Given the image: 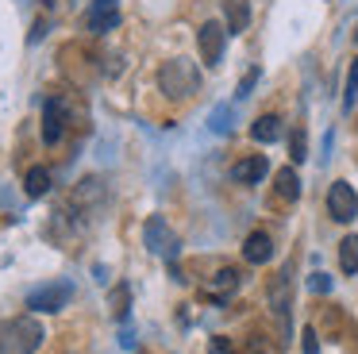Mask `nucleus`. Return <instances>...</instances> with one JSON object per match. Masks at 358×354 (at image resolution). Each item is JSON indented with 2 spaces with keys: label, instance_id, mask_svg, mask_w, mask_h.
Returning <instances> with one entry per match:
<instances>
[{
  "label": "nucleus",
  "instance_id": "nucleus-17",
  "mask_svg": "<svg viewBox=\"0 0 358 354\" xmlns=\"http://www.w3.org/2000/svg\"><path fill=\"white\" fill-rule=\"evenodd\" d=\"M339 269L343 274H358V235H347L339 243Z\"/></svg>",
  "mask_w": 358,
  "mask_h": 354
},
{
  "label": "nucleus",
  "instance_id": "nucleus-19",
  "mask_svg": "<svg viewBox=\"0 0 358 354\" xmlns=\"http://www.w3.org/2000/svg\"><path fill=\"white\" fill-rule=\"evenodd\" d=\"M355 100H358V58L350 62V69H347V85H343V112H350Z\"/></svg>",
  "mask_w": 358,
  "mask_h": 354
},
{
  "label": "nucleus",
  "instance_id": "nucleus-24",
  "mask_svg": "<svg viewBox=\"0 0 358 354\" xmlns=\"http://www.w3.org/2000/svg\"><path fill=\"white\" fill-rule=\"evenodd\" d=\"M258 77H262V73H258V69H247V77H243V81H239V92H235V97H250V89H255V85H258Z\"/></svg>",
  "mask_w": 358,
  "mask_h": 354
},
{
  "label": "nucleus",
  "instance_id": "nucleus-4",
  "mask_svg": "<svg viewBox=\"0 0 358 354\" xmlns=\"http://www.w3.org/2000/svg\"><path fill=\"white\" fill-rule=\"evenodd\" d=\"M70 300H73L70 281H50V285H39V289L27 292V308L31 312H62Z\"/></svg>",
  "mask_w": 358,
  "mask_h": 354
},
{
  "label": "nucleus",
  "instance_id": "nucleus-6",
  "mask_svg": "<svg viewBox=\"0 0 358 354\" xmlns=\"http://www.w3.org/2000/svg\"><path fill=\"white\" fill-rule=\"evenodd\" d=\"M327 215L335 223H350L358 215V192L347 181H331V189H327Z\"/></svg>",
  "mask_w": 358,
  "mask_h": 354
},
{
  "label": "nucleus",
  "instance_id": "nucleus-11",
  "mask_svg": "<svg viewBox=\"0 0 358 354\" xmlns=\"http://www.w3.org/2000/svg\"><path fill=\"white\" fill-rule=\"evenodd\" d=\"M239 285H243V274H239L235 266H224V269H220V274L208 281L204 297H208V300H216V304H224V300H227V292H235Z\"/></svg>",
  "mask_w": 358,
  "mask_h": 354
},
{
  "label": "nucleus",
  "instance_id": "nucleus-14",
  "mask_svg": "<svg viewBox=\"0 0 358 354\" xmlns=\"http://www.w3.org/2000/svg\"><path fill=\"white\" fill-rule=\"evenodd\" d=\"M224 15H227V35H243L250 27V4L247 0H224Z\"/></svg>",
  "mask_w": 358,
  "mask_h": 354
},
{
  "label": "nucleus",
  "instance_id": "nucleus-2",
  "mask_svg": "<svg viewBox=\"0 0 358 354\" xmlns=\"http://www.w3.org/2000/svg\"><path fill=\"white\" fill-rule=\"evenodd\" d=\"M43 339H47V331L35 316H16V320L0 323V354H35Z\"/></svg>",
  "mask_w": 358,
  "mask_h": 354
},
{
  "label": "nucleus",
  "instance_id": "nucleus-21",
  "mask_svg": "<svg viewBox=\"0 0 358 354\" xmlns=\"http://www.w3.org/2000/svg\"><path fill=\"white\" fill-rule=\"evenodd\" d=\"M208 127L216 131V135H227V131H231V104H216V108H212Z\"/></svg>",
  "mask_w": 358,
  "mask_h": 354
},
{
  "label": "nucleus",
  "instance_id": "nucleus-15",
  "mask_svg": "<svg viewBox=\"0 0 358 354\" xmlns=\"http://www.w3.org/2000/svg\"><path fill=\"white\" fill-rule=\"evenodd\" d=\"M273 189H278L281 200H296L301 197V177H296V166H281L273 174Z\"/></svg>",
  "mask_w": 358,
  "mask_h": 354
},
{
  "label": "nucleus",
  "instance_id": "nucleus-13",
  "mask_svg": "<svg viewBox=\"0 0 358 354\" xmlns=\"http://www.w3.org/2000/svg\"><path fill=\"white\" fill-rule=\"evenodd\" d=\"M266 169H270L266 154H247V158H239V162H235L231 177H235L239 185H255V181H262V177H266Z\"/></svg>",
  "mask_w": 358,
  "mask_h": 354
},
{
  "label": "nucleus",
  "instance_id": "nucleus-9",
  "mask_svg": "<svg viewBox=\"0 0 358 354\" xmlns=\"http://www.w3.org/2000/svg\"><path fill=\"white\" fill-rule=\"evenodd\" d=\"M104 197H108V189H104L101 177H85L73 189V208L78 212H96V208H104Z\"/></svg>",
  "mask_w": 358,
  "mask_h": 354
},
{
  "label": "nucleus",
  "instance_id": "nucleus-27",
  "mask_svg": "<svg viewBox=\"0 0 358 354\" xmlns=\"http://www.w3.org/2000/svg\"><path fill=\"white\" fill-rule=\"evenodd\" d=\"M250 354H262V351H250Z\"/></svg>",
  "mask_w": 358,
  "mask_h": 354
},
{
  "label": "nucleus",
  "instance_id": "nucleus-18",
  "mask_svg": "<svg viewBox=\"0 0 358 354\" xmlns=\"http://www.w3.org/2000/svg\"><path fill=\"white\" fill-rule=\"evenodd\" d=\"M27 197H47L50 192V169H43V166H35V169H27Z\"/></svg>",
  "mask_w": 358,
  "mask_h": 354
},
{
  "label": "nucleus",
  "instance_id": "nucleus-7",
  "mask_svg": "<svg viewBox=\"0 0 358 354\" xmlns=\"http://www.w3.org/2000/svg\"><path fill=\"white\" fill-rule=\"evenodd\" d=\"M62 135H66V104H62V97H50L43 104V143L55 146V143H62Z\"/></svg>",
  "mask_w": 358,
  "mask_h": 354
},
{
  "label": "nucleus",
  "instance_id": "nucleus-1",
  "mask_svg": "<svg viewBox=\"0 0 358 354\" xmlns=\"http://www.w3.org/2000/svg\"><path fill=\"white\" fill-rule=\"evenodd\" d=\"M158 89L170 100H189L201 89V66L193 58H170L158 69Z\"/></svg>",
  "mask_w": 358,
  "mask_h": 354
},
{
  "label": "nucleus",
  "instance_id": "nucleus-22",
  "mask_svg": "<svg viewBox=\"0 0 358 354\" xmlns=\"http://www.w3.org/2000/svg\"><path fill=\"white\" fill-rule=\"evenodd\" d=\"M289 150H293V162L301 166V162H304V150H308V139H304V131H296V135H293V143H289Z\"/></svg>",
  "mask_w": 358,
  "mask_h": 354
},
{
  "label": "nucleus",
  "instance_id": "nucleus-8",
  "mask_svg": "<svg viewBox=\"0 0 358 354\" xmlns=\"http://www.w3.org/2000/svg\"><path fill=\"white\" fill-rule=\"evenodd\" d=\"M270 304H273V316H278V323H281V343H289V266L273 277Z\"/></svg>",
  "mask_w": 358,
  "mask_h": 354
},
{
  "label": "nucleus",
  "instance_id": "nucleus-20",
  "mask_svg": "<svg viewBox=\"0 0 358 354\" xmlns=\"http://www.w3.org/2000/svg\"><path fill=\"white\" fill-rule=\"evenodd\" d=\"M127 308H131V289H127V285H116V289H112V316H116V320H127Z\"/></svg>",
  "mask_w": 358,
  "mask_h": 354
},
{
  "label": "nucleus",
  "instance_id": "nucleus-26",
  "mask_svg": "<svg viewBox=\"0 0 358 354\" xmlns=\"http://www.w3.org/2000/svg\"><path fill=\"white\" fill-rule=\"evenodd\" d=\"M212 354H231V339L216 335V339H212Z\"/></svg>",
  "mask_w": 358,
  "mask_h": 354
},
{
  "label": "nucleus",
  "instance_id": "nucleus-5",
  "mask_svg": "<svg viewBox=\"0 0 358 354\" xmlns=\"http://www.w3.org/2000/svg\"><path fill=\"white\" fill-rule=\"evenodd\" d=\"M224 43H227V27L220 20H204L201 31H196V46H201V62L204 66H220L224 58Z\"/></svg>",
  "mask_w": 358,
  "mask_h": 354
},
{
  "label": "nucleus",
  "instance_id": "nucleus-25",
  "mask_svg": "<svg viewBox=\"0 0 358 354\" xmlns=\"http://www.w3.org/2000/svg\"><path fill=\"white\" fill-rule=\"evenodd\" d=\"M308 289L312 292H331V277H327V274H312L308 277Z\"/></svg>",
  "mask_w": 358,
  "mask_h": 354
},
{
  "label": "nucleus",
  "instance_id": "nucleus-12",
  "mask_svg": "<svg viewBox=\"0 0 358 354\" xmlns=\"http://www.w3.org/2000/svg\"><path fill=\"white\" fill-rule=\"evenodd\" d=\"M243 258H247L250 266H266V262L273 258V239L266 235V231H250L247 243H243Z\"/></svg>",
  "mask_w": 358,
  "mask_h": 354
},
{
  "label": "nucleus",
  "instance_id": "nucleus-23",
  "mask_svg": "<svg viewBox=\"0 0 358 354\" xmlns=\"http://www.w3.org/2000/svg\"><path fill=\"white\" fill-rule=\"evenodd\" d=\"M301 339H304V343H301V351H304V354H320V339H316V327H304V331H301Z\"/></svg>",
  "mask_w": 358,
  "mask_h": 354
},
{
  "label": "nucleus",
  "instance_id": "nucleus-16",
  "mask_svg": "<svg viewBox=\"0 0 358 354\" xmlns=\"http://www.w3.org/2000/svg\"><path fill=\"white\" fill-rule=\"evenodd\" d=\"M278 135H281V120H278V115H258V120L250 123V139H255V143H273Z\"/></svg>",
  "mask_w": 358,
  "mask_h": 354
},
{
  "label": "nucleus",
  "instance_id": "nucleus-10",
  "mask_svg": "<svg viewBox=\"0 0 358 354\" xmlns=\"http://www.w3.org/2000/svg\"><path fill=\"white\" fill-rule=\"evenodd\" d=\"M85 23H89V31H93V35H104V31H112V27L120 23L116 0H93V8H89Z\"/></svg>",
  "mask_w": 358,
  "mask_h": 354
},
{
  "label": "nucleus",
  "instance_id": "nucleus-3",
  "mask_svg": "<svg viewBox=\"0 0 358 354\" xmlns=\"http://www.w3.org/2000/svg\"><path fill=\"white\" fill-rule=\"evenodd\" d=\"M143 243H147L150 254H158V258H166V262H178V254H181L178 231H173L162 215H150V220L143 223Z\"/></svg>",
  "mask_w": 358,
  "mask_h": 354
}]
</instances>
